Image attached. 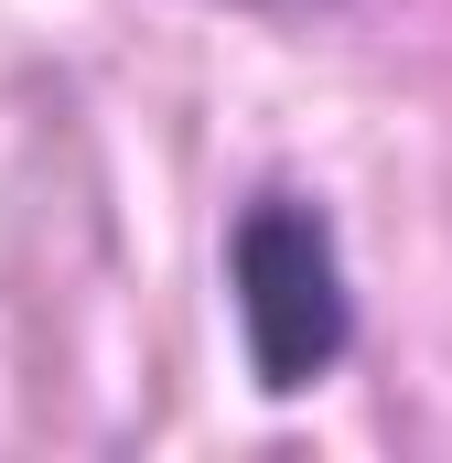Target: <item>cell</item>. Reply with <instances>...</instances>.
<instances>
[{
  "label": "cell",
  "instance_id": "2",
  "mask_svg": "<svg viewBox=\"0 0 452 463\" xmlns=\"http://www.w3.org/2000/svg\"><path fill=\"white\" fill-rule=\"evenodd\" d=\"M216 11H248V22H280V33H313V22H344L355 0H216Z\"/></svg>",
  "mask_w": 452,
  "mask_h": 463
},
{
  "label": "cell",
  "instance_id": "1",
  "mask_svg": "<svg viewBox=\"0 0 452 463\" xmlns=\"http://www.w3.org/2000/svg\"><path fill=\"white\" fill-rule=\"evenodd\" d=\"M226 313H237L259 399H313L355 355V280H344V237L324 194L259 184L226 216Z\"/></svg>",
  "mask_w": 452,
  "mask_h": 463
}]
</instances>
